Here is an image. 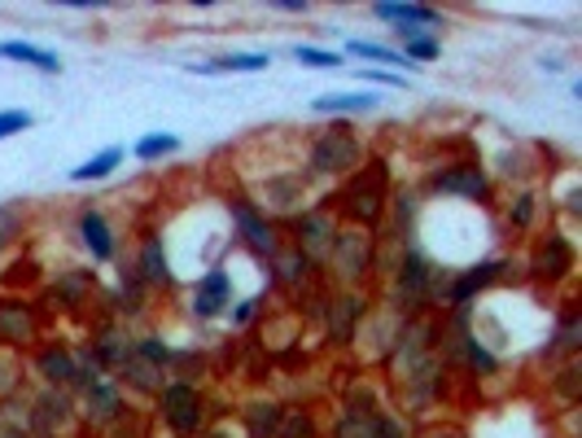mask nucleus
<instances>
[{"mask_svg":"<svg viewBox=\"0 0 582 438\" xmlns=\"http://www.w3.org/2000/svg\"><path fill=\"white\" fill-rule=\"evenodd\" d=\"M390 193H395V172L386 154H368L359 163V172H350L338 185L333 197H324L338 215L342 228H359V233H381L386 228V211H390Z\"/></svg>","mask_w":582,"mask_h":438,"instance_id":"1","label":"nucleus"},{"mask_svg":"<svg viewBox=\"0 0 582 438\" xmlns=\"http://www.w3.org/2000/svg\"><path fill=\"white\" fill-rule=\"evenodd\" d=\"M368 158V145L363 136L338 119V124L320 127L311 140H307V158H302V181H324V185H342L350 172H359V163Z\"/></svg>","mask_w":582,"mask_h":438,"instance_id":"2","label":"nucleus"},{"mask_svg":"<svg viewBox=\"0 0 582 438\" xmlns=\"http://www.w3.org/2000/svg\"><path fill=\"white\" fill-rule=\"evenodd\" d=\"M390 303L399 315H429L438 294V263L420 251L416 242H404V251L390 267Z\"/></svg>","mask_w":582,"mask_h":438,"instance_id":"3","label":"nucleus"},{"mask_svg":"<svg viewBox=\"0 0 582 438\" xmlns=\"http://www.w3.org/2000/svg\"><path fill=\"white\" fill-rule=\"evenodd\" d=\"M320 272H329L338 290H368V281L377 276V237L359 228H338L333 251Z\"/></svg>","mask_w":582,"mask_h":438,"instance_id":"4","label":"nucleus"},{"mask_svg":"<svg viewBox=\"0 0 582 438\" xmlns=\"http://www.w3.org/2000/svg\"><path fill=\"white\" fill-rule=\"evenodd\" d=\"M429 197H456L468 206H495V181L482 167V158H452L425 176Z\"/></svg>","mask_w":582,"mask_h":438,"instance_id":"5","label":"nucleus"},{"mask_svg":"<svg viewBox=\"0 0 582 438\" xmlns=\"http://www.w3.org/2000/svg\"><path fill=\"white\" fill-rule=\"evenodd\" d=\"M513 259H482L468 263L460 272H438V294H434V312H468V303L477 294H486L491 285H499L508 276Z\"/></svg>","mask_w":582,"mask_h":438,"instance_id":"6","label":"nucleus"},{"mask_svg":"<svg viewBox=\"0 0 582 438\" xmlns=\"http://www.w3.org/2000/svg\"><path fill=\"white\" fill-rule=\"evenodd\" d=\"M338 215L329 202H316V206H302L298 215L281 220V237L290 242L293 251H302L316 267H324V259L333 251V237H338Z\"/></svg>","mask_w":582,"mask_h":438,"instance_id":"7","label":"nucleus"},{"mask_svg":"<svg viewBox=\"0 0 582 438\" xmlns=\"http://www.w3.org/2000/svg\"><path fill=\"white\" fill-rule=\"evenodd\" d=\"M158 408V421L172 430L175 438H197L211 421V403H206V390L197 381H167L154 399Z\"/></svg>","mask_w":582,"mask_h":438,"instance_id":"8","label":"nucleus"},{"mask_svg":"<svg viewBox=\"0 0 582 438\" xmlns=\"http://www.w3.org/2000/svg\"><path fill=\"white\" fill-rule=\"evenodd\" d=\"M574 267H579V246H574V237H570L565 228H547L543 237H534L530 259H525L530 281L556 290V285L574 281Z\"/></svg>","mask_w":582,"mask_h":438,"instance_id":"9","label":"nucleus"},{"mask_svg":"<svg viewBox=\"0 0 582 438\" xmlns=\"http://www.w3.org/2000/svg\"><path fill=\"white\" fill-rule=\"evenodd\" d=\"M372 315V299L368 290H329V303H324V315H320V329H324V342L347 351L359 342V329L368 324Z\"/></svg>","mask_w":582,"mask_h":438,"instance_id":"10","label":"nucleus"},{"mask_svg":"<svg viewBox=\"0 0 582 438\" xmlns=\"http://www.w3.org/2000/svg\"><path fill=\"white\" fill-rule=\"evenodd\" d=\"M229 220H233V237L254 254V259H272V254L285 246L281 237V224L272 215H263L250 193H229Z\"/></svg>","mask_w":582,"mask_h":438,"instance_id":"11","label":"nucleus"},{"mask_svg":"<svg viewBox=\"0 0 582 438\" xmlns=\"http://www.w3.org/2000/svg\"><path fill=\"white\" fill-rule=\"evenodd\" d=\"M45 342V315L27 294H0V347L27 356Z\"/></svg>","mask_w":582,"mask_h":438,"instance_id":"12","label":"nucleus"},{"mask_svg":"<svg viewBox=\"0 0 582 438\" xmlns=\"http://www.w3.org/2000/svg\"><path fill=\"white\" fill-rule=\"evenodd\" d=\"M79 426V399L70 390H40L31 403V435L36 438H66Z\"/></svg>","mask_w":582,"mask_h":438,"instance_id":"13","label":"nucleus"},{"mask_svg":"<svg viewBox=\"0 0 582 438\" xmlns=\"http://www.w3.org/2000/svg\"><path fill=\"white\" fill-rule=\"evenodd\" d=\"M268 285L272 290H281V294H290V299H302L311 285H320V267L307 259L302 251H293L290 242L281 246V251L268 259Z\"/></svg>","mask_w":582,"mask_h":438,"instance_id":"14","label":"nucleus"},{"mask_svg":"<svg viewBox=\"0 0 582 438\" xmlns=\"http://www.w3.org/2000/svg\"><path fill=\"white\" fill-rule=\"evenodd\" d=\"M127 417V399H123V386L115 377L97 381L93 390L79 395V421L93 426V430H115L118 421Z\"/></svg>","mask_w":582,"mask_h":438,"instance_id":"15","label":"nucleus"},{"mask_svg":"<svg viewBox=\"0 0 582 438\" xmlns=\"http://www.w3.org/2000/svg\"><path fill=\"white\" fill-rule=\"evenodd\" d=\"M250 202L281 224V220H290V215H298V211L307 206V181H302L298 172H293V176H268L263 185L254 188Z\"/></svg>","mask_w":582,"mask_h":438,"instance_id":"16","label":"nucleus"},{"mask_svg":"<svg viewBox=\"0 0 582 438\" xmlns=\"http://www.w3.org/2000/svg\"><path fill=\"white\" fill-rule=\"evenodd\" d=\"M233 308V272L229 267H211L193 281V299H188V315L193 320H220Z\"/></svg>","mask_w":582,"mask_h":438,"instance_id":"17","label":"nucleus"},{"mask_svg":"<svg viewBox=\"0 0 582 438\" xmlns=\"http://www.w3.org/2000/svg\"><path fill=\"white\" fill-rule=\"evenodd\" d=\"M75 237H79V246L88 251L93 263H115L118 259V233L101 206H84L75 215Z\"/></svg>","mask_w":582,"mask_h":438,"instance_id":"18","label":"nucleus"},{"mask_svg":"<svg viewBox=\"0 0 582 438\" xmlns=\"http://www.w3.org/2000/svg\"><path fill=\"white\" fill-rule=\"evenodd\" d=\"M97 290V272L93 267H61L49 285H40L49 312H79Z\"/></svg>","mask_w":582,"mask_h":438,"instance_id":"19","label":"nucleus"},{"mask_svg":"<svg viewBox=\"0 0 582 438\" xmlns=\"http://www.w3.org/2000/svg\"><path fill=\"white\" fill-rule=\"evenodd\" d=\"M31 373L40 377V386H49V390H70V381H75V347L61 342V338H45L31 351Z\"/></svg>","mask_w":582,"mask_h":438,"instance_id":"20","label":"nucleus"},{"mask_svg":"<svg viewBox=\"0 0 582 438\" xmlns=\"http://www.w3.org/2000/svg\"><path fill=\"white\" fill-rule=\"evenodd\" d=\"M132 272L140 276V285L154 294V290H175V272L172 259H167V246H163V233H145L140 237V251L132 259Z\"/></svg>","mask_w":582,"mask_h":438,"instance_id":"21","label":"nucleus"},{"mask_svg":"<svg viewBox=\"0 0 582 438\" xmlns=\"http://www.w3.org/2000/svg\"><path fill=\"white\" fill-rule=\"evenodd\" d=\"M372 18H377V22H386V27H395V36H404V31H434V27H443V9L420 4V0H408V4H390V0H381V4H372Z\"/></svg>","mask_w":582,"mask_h":438,"instance_id":"22","label":"nucleus"},{"mask_svg":"<svg viewBox=\"0 0 582 438\" xmlns=\"http://www.w3.org/2000/svg\"><path fill=\"white\" fill-rule=\"evenodd\" d=\"M88 351L101 360V369L106 373H118L127 360H132V333H127V324L123 320H101L97 329H93V338H88Z\"/></svg>","mask_w":582,"mask_h":438,"instance_id":"23","label":"nucleus"},{"mask_svg":"<svg viewBox=\"0 0 582 438\" xmlns=\"http://www.w3.org/2000/svg\"><path fill=\"white\" fill-rule=\"evenodd\" d=\"M236 421H241L245 438H277L281 435V421H285V403L272 399V395H259V399H250V403L241 408Z\"/></svg>","mask_w":582,"mask_h":438,"instance_id":"24","label":"nucleus"},{"mask_svg":"<svg viewBox=\"0 0 582 438\" xmlns=\"http://www.w3.org/2000/svg\"><path fill=\"white\" fill-rule=\"evenodd\" d=\"M582 351V312L579 303L570 299L561 315H556V329H552V338H547V347H543V360H556V356H565V360H579Z\"/></svg>","mask_w":582,"mask_h":438,"instance_id":"25","label":"nucleus"},{"mask_svg":"<svg viewBox=\"0 0 582 438\" xmlns=\"http://www.w3.org/2000/svg\"><path fill=\"white\" fill-rule=\"evenodd\" d=\"M381 97L377 93H324L311 101V115H333V119H355V115H377Z\"/></svg>","mask_w":582,"mask_h":438,"instance_id":"26","label":"nucleus"},{"mask_svg":"<svg viewBox=\"0 0 582 438\" xmlns=\"http://www.w3.org/2000/svg\"><path fill=\"white\" fill-rule=\"evenodd\" d=\"M539 154L530 149V145H504L499 154H495V172L508 181V185H517V188H525L534 176H539Z\"/></svg>","mask_w":582,"mask_h":438,"instance_id":"27","label":"nucleus"},{"mask_svg":"<svg viewBox=\"0 0 582 438\" xmlns=\"http://www.w3.org/2000/svg\"><path fill=\"white\" fill-rule=\"evenodd\" d=\"M272 66V53H220V58H211V62H188L193 75H259V70H268Z\"/></svg>","mask_w":582,"mask_h":438,"instance_id":"28","label":"nucleus"},{"mask_svg":"<svg viewBox=\"0 0 582 438\" xmlns=\"http://www.w3.org/2000/svg\"><path fill=\"white\" fill-rule=\"evenodd\" d=\"M0 58L4 62H22L40 75H61V58L45 45H31V40H0Z\"/></svg>","mask_w":582,"mask_h":438,"instance_id":"29","label":"nucleus"},{"mask_svg":"<svg viewBox=\"0 0 582 438\" xmlns=\"http://www.w3.org/2000/svg\"><path fill=\"white\" fill-rule=\"evenodd\" d=\"M115 381L123 390H132V395H140V399H158V390L167 386V373L163 369H154V364H145V360H127L123 369L115 373Z\"/></svg>","mask_w":582,"mask_h":438,"instance_id":"30","label":"nucleus"},{"mask_svg":"<svg viewBox=\"0 0 582 438\" xmlns=\"http://www.w3.org/2000/svg\"><path fill=\"white\" fill-rule=\"evenodd\" d=\"M534 224H539V188L534 185L513 188V197L504 206V228L525 237V233H534Z\"/></svg>","mask_w":582,"mask_h":438,"instance_id":"31","label":"nucleus"},{"mask_svg":"<svg viewBox=\"0 0 582 438\" xmlns=\"http://www.w3.org/2000/svg\"><path fill=\"white\" fill-rule=\"evenodd\" d=\"M118 167H123V145H106V149L93 154L88 163L70 167V185H97V181H110Z\"/></svg>","mask_w":582,"mask_h":438,"instance_id":"32","label":"nucleus"},{"mask_svg":"<svg viewBox=\"0 0 582 438\" xmlns=\"http://www.w3.org/2000/svg\"><path fill=\"white\" fill-rule=\"evenodd\" d=\"M45 285V267L36 259H13L0 272V294H22V290H40Z\"/></svg>","mask_w":582,"mask_h":438,"instance_id":"33","label":"nucleus"},{"mask_svg":"<svg viewBox=\"0 0 582 438\" xmlns=\"http://www.w3.org/2000/svg\"><path fill=\"white\" fill-rule=\"evenodd\" d=\"M172 154H180V136H175V132H145V136L132 145V158L145 163V167H154V163H163V158H172Z\"/></svg>","mask_w":582,"mask_h":438,"instance_id":"34","label":"nucleus"},{"mask_svg":"<svg viewBox=\"0 0 582 438\" xmlns=\"http://www.w3.org/2000/svg\"><path fill=\"white\" fill-rule=\"evenodd\" d=\"M347 53L350 58H363V62L381 66V70H395V75L408 66V58H404L395 45H381V40H350Z\"/></svg>","mask_w":582,"mask_h":438,"instance_id":"35","label":"nucleus"},{"mask_svg":"<svg viewBox=\"0 0 582 438\" xmlns=\"http://www.w3.org/2000/svg\"><path fill=\"white\" fill-rule=\"evenodd\" d=\"M145 299H149V290L140 285V276L123 263V272H118V303H115V320L123 315H140L145 312Z\"/></svg>","mask_w":582,"mask_h":438,"instance_id":"36","label":"nucleus"},{"mask_svg":"<svg viewBox=\"0 0 582 438\" xmlns=\"http://www.w3.org/2000/svg\"><path fill=\"white\" fill-rule=\"evenodd\" d=\"M27 224H31V211L22 202H4L0 206V254H9L27 237Z\"/></svg>","mask_w":582,"mask_h":438,"instance_id":"37","label":"nucleus"},{"mask_svg":"<svg viewBox=\"0 0 582 438\" xmlns=\"http://www.w3.org/2000/svg\"><path fill=\"white\" fill-rule=\"evenodd\" d=\"M132 356L167 373V369H172L175 347H172V342H167V338H163V333H136V338H132Z\"/></svg>","mask_w":582,"mask_h":438,"instance_id":"38","label":"nucleus"},{"mask_svg":"<svg viewBox=\"0 0 582 438\" xmlns=\"http://www.w3.org/2000/svg\"><path fill=\"white\" fill-rule=\"evenodd\" d=\"M399 53L408 58V66L434 62V58H443V40L434 31H404L399 36Z\"/></svg>","mask_w":582,"mask_h":438,"instance_id":"39","label":"nucleus"},{"mask_svg":"<svg viewBox=\"0 0 582 438\" xmlns=\"http://www.w3.org/2000/svg\"><path fill=\"white\" fill-rule=\"evenodd\" d=\"M106 377L110 373H106V369H101V360L88 351V342H84V347H75V381H70V395H75V399H79L84 390H93L97 381H106Z\"/></svg>","mask_w":582,"mask_h":438,"instance_id":"40","label":"nucleus"},{"mask_svg":"<svg viewBox=\"0 0 582 438\" xmlns=\"http://www.w3.org/2000/svg\"><path fill=\"white\" fill-rule=\"evenodd\" d=\"M293 58L311 70H342L347 66L342 49H320V45H293Z\"/></svg>","mask_w":582,"mask_h":438,"instance_id":"41","label":"nucleus"},{"mask_svg":"<svg viewBox=\"0 0 582 438\" xmlns=\"http://www.w3.org/2000/svg\"><path fill=\"white\" fill-rule=\"evenodd\" d=\"M582 364L579 360H565L561 364V373H556V381H552V395H556V403H565V408H574L582 395Z\"/></svg>","mask_w":582,"mask_h":438,"instance_id":"42","label":"nucleus"},{"mask_svg":"<svg viewBox=\"0 0 582 438\" xmlns=\"http://www.w3.org/2000/svg\"><path fill=\"white\" fill-rule=\"evenodd\" d=\"M342 412H355V417H377V412H381V395L372 390V381H355V386H350Z\"/></svg>","mask_w":582,"mask_h":438,"instance_id":"43","label":"nucleus"},{"mask_svg":"<svg viewBox=\"0 0 582 438\" xmlns=\"http://www.w3.org/2000/svg\"><path fill=\"white\" fill-rule=\"evenodd\" d=\"M277 438H324L320 435V421L311 408H285V421H281V435Z\"/></svg>","mask_w":582,"mask_h":438,"instance_id":"44","label":"nucleus"},{"mask_svg":"<svg viewBox=\"0 0 582 438\" xmlns=\"http://www.w3.org/2000/svg\"><path fill=\"white\" fill-rule=\"evenodd\" d=\"M22 390V356L0 347V403H9Z\"/></svg>","mask_w":582,"mask_h":438,"instance_id":"45","label":"nucleus"},{"mask_svg":"<svg viewBox=\"0 0 582 438\" xmlns=\"http://www.w3.org/2000/svg\"><path fill=\"white\" fill-rule=\"evenodd\" d=\"M263 303H268V290H259V294H250V299L233 303L224 315H229V324H233V329H250V324L263 315Z\"/></svg>","mask_w":582,"mask_h":438,"instance_id":"46","label":"nucleus"},{"mask_svg":"<svg viewBox=\"0 0 582 438\" xmlns=\"http://www.w3.org/2000/svg\"><path fill=\"white\" fill-rule=\"evenodd\" d=\"M372 438H411V426L399 417V412L381 408V412H377V421H372Z\"/></svg>","mask_w":582,"mask_h":438,"instance_id":"47","label":"nucleus"},{"mask_svg":"<svg viewBox=\"0 0 582 438\" xmlns=\"http://www.w3.org/2000/svg\"><path fill=\"white\" fill-rule=\"evenodd\" d=\"M27 127H36V115H31V110H0V140L18 136V132H27Z\"/></svg>","mask_w":582,"mask_h":438,"instance_id":"48","label":"nucleus"},{"mask_svg":"<svg viewBox=\"0 0 582 438\" xmlns=\"http://www.w3.org/2000/svg\"><path fill=\"white\" fill-rule=\"evenodd\" d=\"M359 79H363V84H372V88H408V79H404V75L381 70V66H363V70H359Z\"/></svg>","mask_w":582,"mask_h":438,"instance_id":"49","label":"nucleus"},{"mask_svg":"<svg viewBox=\"0 0 582 438\" xmlns=\"http://www.w3.org/2000/svg\"><path fill=\"white\" fill-rule=\"evenodd\" d=\"M411 438H468L460 426H443V421H429L420 430H411Z\"/></svg>","mask_w":582,"mask_h":438,"instance_id":"50","label":"nucleus"},{"mask_svg":"<svg viewBox=\"0 0 582 438\" xmlns=\"http://www.w3.org/2000/svg\"><path fill=\"white\" fill-rule=\"evenodd\" d=\"M272 9H277V13H302V18H307V13H311V0H272Z\"/></svg>","mask_w":582,"mask_h":438,"instance_id":"51","label":"nucleus"},{"mask_svg":"<svg viewBox=\"0 0 582 438\" xmlns=\"http://www.w3.org/2000/svg\"><path fill=\"white\" fill-rule=\"evenodd\" d=\"M197 438H229V426H215V430H202Z\"/></svg>","mask_w":582,"mask_h":438,"instance_id":"52","label":"nucleus"}]
</instances>
